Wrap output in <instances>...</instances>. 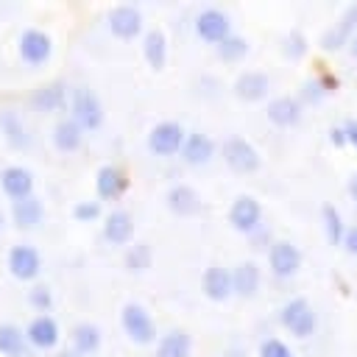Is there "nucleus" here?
<instances>
[{"mask_svg":"<svg viewBox=\"0 0 357 357\" xmlns=\"http://www.w3.org/2000/svg\"><path fill=\"white\" fill-rule=\"evenodd\" d=\"M70 117L84 128V131H95L103 126V100L95 89L89 86H75L70 89Z\"/></svg>","mask_w":357,"mask_h":357,"instance_id":"f257e3e1","label":"nucleus"},{"mask_svg":"<svg viewBox=\"0 0 357 357\" xmlns=\"http://www.w3.org/2000/svg\"><path fill=\"white\" fill-rule=\"evenodd\" d=\"M120 326L126 332V337L137 346H151L156 343V324L148 312V307L137 304V301H126L120 310Z\"/></svg>","mask_w":357,"mask_h":357,"instance_id":"f03ea898","label":"nucleus"},{"mask_svg":"<svg viewBox=\"0 0 357 357\" xmlns=\"http://www.w3.org/2000/svg\"><path fill=\"white\" fill-rule=\"evenodd\" d=\"M187 134L190 131L178 120H159L156 126H151L145 145L153 156H176V153H181Z\"/></svg>","mask_w":357,"mask_h":357,"instance_id":"7ed1b4c3","label":"nucleus"},{"mask_svg":"<svg viewBox=\"0 0 357 357\" xmlns=\"http://www.w3.org/2000/svg\"><path fill=\"white\" fill-rule=\"evenodd\" d=\"M279 324H282L293 337L304 340V337H310V335L315 332L318 318H315L312 304H310L307 298L296 296V298H290V301L282 304V310H279Z\"/></svg>","mask_w":357,"mask_h":357,"instance_id":"20e7f679","label":"nucleus"},{"mask_svg":"<svg viewBox=\"0 0 357 357\" xmlns=\"http://www.w3.org/2000/svg\"><path fill=\"white\" fill-rule=\"evenodd\" d=\"M192 28H195V36H198L201 42L215 45V47L231 36V20H229V14H226L223 8H215V6L201 8V11L195 14Z\"/></svg>","mask_w":357,"mask_h":357,"instance_id":"39448f33","label":"nucleus"},{"mask_svg":"<svg viewBox=\"0 0 357 357\" xmlns=\"http://www.w3.org/2000/svg\"><path fill=\"white\" fill-rule=\"evenodd\" d=\"M17 53L25 64L39 67V64L50 61V56H53V36L42 28H25L17 36Z\"/></svg>","mask_w":357,"mask_h":357,"instance_id":"423d86ee","label":"nucleus"},{"mask_svg":"<svg viewBox=\"0 0 357 357\" xmlns=\"http://www.w3.org/2000/svg\"><path fill=\"white\" fill-rule=\"evenodd\" d=\"M220 156H223V162H226L234 173H254V170H259V165H262L259 151H257L245 137H229V139H223Z\"/></svg>","mask_w":357,"mask_h":357,"instance_id":"0eeeda50","label":"nucleus"},{"mask_svg":"<svg viewBox=\"0 0 357 357\" xmlns=\"http://www.w3.org/2000/svg\"><path fill=\"white\" fill-rule=\"evenodd\" d=\"M301 262H304V257H301V251H298L296 243H290V240H273L268 245V268H271V273L276 279L296 276L301 271Z\"/></svg>","mask_w":357,"mask_h":357,"instance_id":"6e6552de","label":"nucleus"},{"mask_svg":"<svg viewBox=\"0 0 357 357\" xmlns=\"http://www.w3.org/2000/svg\"><path fill=\"white\" fill-rule=\"evenodd\" d=\"M6 268L17 282H33L42 273V254L28 243L11 245L6 257Z\"/></svg>","mask_w":357,"mask_h":357,"instance_id":"1a4fd4ad","label":"nucleus"},{"mask_svg":"<svg viewBox=\"0 0 357 357\" xmlns=\"http://www.w3.org/2000/svg\"><path fill=\"white\" fill-rule=\"evenodd\" d=\"M229 223L240 234H254L262 226V204L248 192L237 195L229 206Z\"/></svg>","mask_w":357,"mask_h":357,"instance_id":"9d476101","label":"nucleus"},{"mask_svg":"<svg viewBox=\"0 0 357 357\" xmlns=\"http://www.w3.org/2000/svg\"><path fill=\"white\" fill-rule=\"evenodd\" d=\"M106 25H109V31H112L117 39H134V36L142 33L145 20H142V11H139L137 6H131V3H117V6H112V8L106 11Z\"/></svg>","mask_w":357,"mask_h":357,"instance_id":"9b49d317","label":"nucleus"},{"mask_svg":"<svg viewBox=\"0 0 357 357\" xmlns=\"http://www.w3.org/2000/svg\"><path fill=\"white\" fill-rule=\"evenodd\" d=\"M25 337H28V346H33V349H39V351H50V349L59 346L61 329H59V324H56L53 315L42 312V315H33V318L28 321Z\"/></svg>","mask_w":357,"mask_h":357,"instance_id":"f8f14e48","label":"nucleus"},{"mask_svg":"<svg viewBox=\"0 0 357 357\" xmlns=\"http://www.w3.org/2000/svg\"><path fill=\"white\" fill-rule=\"evenodd\" d=\"M201 293L209 301H226L229 296H234V284H231V268H223L218 262L206 265L201 273Z\"/></svg>","mask_w":357,"mask_h":357,"instance_id":"ddd939ff","label":"nucleus"},{"mask_svg":"<svg viewBox=\"0 0 357 357\" xmlns=\"http://www.w3.org/2000/svg\"><path fill=\"white\" fill-rule=\"evenodd\" d=\"M67 103H70L67 84L59 81V78H53V81H47V84H39V86L31 92V106H33L36 112H45V114L61 112Z\"/></svg>","mask_w":357,"mask_h":357,"instance_id":"4468645a","label":"nucleus"},{"mask_svg":"<svg viewBox=\"0 0 357 357\" xmlns=\"http://www.w3.org/2000/svg\"><path fill=\"white\" fill-rule=\"evenodd\" d=\"M0 187L11 201H22L33 195V173L25 165H8L0 170Z\"/></svg>","mask_w":357,"mask_h":357,"instance_id":"2eb2a0df","label":"nucleus"},{"mask_svg":"<svg viewBox=\"0 0 357 357\" xmlns=\"http://www.w3.org/2000/svg\"><path fill=\"white\" fill-rule=\"evenodd\" d=\"M128 190V173L117 165H100L95 173V192L100 201H117Z\"/></svg>","mask_w":357,"mask_h":357,"instance_id":"dca6fc26","label":"nucleus"},{"mask_svg":"<svg viewBox=\"0 0 357 357\" xmlns=\"http://www.w3.org/2000/svg\"><path fill=\"white\" fill-rule=\"evenodd\" d=\"M301 112H304V103H301L298 98H293V95H276V98H271L268 106H265L268 120H271L273 126H279V128L296 126V123L301 120Z\"/></svg>","mask_w":357,"mask_h":357,"instance_id":"f3484780","label":"nucleus"},{"mask_svg":"<svg viewBox=\"0 0 357 357\" xmlns=\"http://www.w3.org/2000/svg\"><path fill=\"white\" fill-rule=\"evenodd\" d=\"M0 134H3V139H6L14 151H28V148L33 145L31 128L25 126L22 114H17L14 109H3V112H0Z\"/></svg>","mask_w":357,"mask_h":357,"instance_id":"a211bd4d","label":"nucleus"},{"mask_svg":"<svg viewBox=\"0 0 357 357\" xmlns=\"http://www.w3.org/2000/svg\"><path fill=\"white\" fill-rule=\"evenodd\" d=\"M271 92V78L262 70H245L234 78V95L245 103H257Z\"/></svg>","mask_w":357,"mask_h":357,"instance_id":"6ab92c4d","label":"nucleus"},{"mask_svg":"<svg viewBox=\"0 0 357 357\" xmlns=\"http://www.w3.org/2000/svg\"><path fill=\"white\" fill-rule=\"evenodd\" d=\"M178 156H181L184 165L201 167V165L212 162V156H215V139H212L209 134H204V131H190Z\"/></svg>","mask_w":357,"mask_h":357,"instance_id":"aec40b11","label":"nucleus"},{"mask_svg":"<svg viewBox=\"0 0 357 357\" xmlns=\"http://www.w3.org/2000/svg\"><path fill=\"white\" fill-rule=\"evenodd\" d=\"M103 237L112 245H131L134 237V218L128 209H112L103 218Z\"/></svg>","mask_w":357,"mask_h":357,"instance_id":"412c9836","label":"nucleus"},{"mask_svg":"<svg viewBox=\"0 0 357 357\" xmlns=\"http://www.w3.org/2000/svg\"><path fill=\"white\" fill-rule=\"evenodd\" d=\"M262 282V271L254 259H243L231 268V284H234V296L240 298H254Z\"/></svg>","mask_w":357,"mask_h":357,"instance_id":"4be33fe9","label":"nucleus"},{"mask_svg":"<svg viewBox=\"0 0 357 357\" xmlns=\"http://www.w3.org/2000/svg\"><path fill=\"white\" fill-rule=\"evenodd\" d=\"M50 139H53L56 151H61V153H75V151L81 148V142H84V128L67 114V117H59V120L53 123Z\"/></svg>","mask_w":357,"mask_h":357,"instance_id":"5701e85b","label":"nucleus"},{"mask_svg":"<svg viewBox=\"0 0 357 357\" xmlns=\"http://www.w3.org/2000/svg\"><path fill=\"white\" fill-rule=\"evenodd\" d=\"M165 204H167V209H170L173 215H178V218H190V215H195V212L201 209L198 192H195L190 184H181V181L173 184V187H167Z\"/></svg>","mask_w":357,"mask_h":357,"instance_id":"b1692460","label":"nucleus"},{"mask_svg":"<svg viewBox=\"0 0 357 357\" xmlns=\"http://www.w3.org/2000/svg\"><path fill=\"white\" fill-rule=\"evenodd\" d=\"M142 56H145L151 70H156V73L165 70V64H167V36H165L162 28H148L142 33Z\"/></svg>","mask_w":357,"mask_h":357,"instance_id":"393cba45","label":"nucleus"},{"mask_svg":"<svg viewBox=\"0 0 357 357\" xmlns=\"http://www.w3.org/2000/svg\"><path fill=\"white\" fill-rule=\"evenodd\" d=\"M42 218H45V206H42V201L36 195L22 198V201H11V223L17 229L31 231V229H36L42 223Z\"/></svg>","mask_w":357,"mask_h":357,"instance_id":"a878e982","label":"nucleus"},{"mask_svg":"<svg viewBox=\"0 0 357 357\" xmlns=\"http://www.w3.org/2000/svg\"><path fill=\"white\" fill-rule=\"evenodd\" d=\"M70 340H73V349H75L78 354L89 357V354H95V351L100 349L103 332H100V326L92 324V321H78V324L73 326V332H70Z\"/></svg>","mask_w":357,"mask_h":357,"instance_id":"bb28decb","label":"nucleus"},{"mask_svg":"<svg viewBox=\"0 0 357 357\" xmlns=\"http://www.w3.org/2000/svg\"><path fill=\"white\" fill-rule=\"evenodd\" d=\"M192 354V337L184 329H170L156 340L153 357H190Z\"/></svg>","mask_w":357,"mask_h":357,"instance_id":"cd10ccee","label":"nucleus"},{"mask_svg":"<svg viewBox=\"0 0 357 357\" xmlns=\"http://www.w3.org/2000/svg\"><path fill=\"white\" fill-rule=\"evenodd\" d=\"M0 351L6 357H25L28 351L25 329H20L17 324H0Z\"/></svg>","mask_w":357,"mask_h":357,"instance_id":"c85d7f7f","label":"nucleus"},{"mask_svg":"<svg viewBox=\"0 0 357 357\" xmlns=\"http://www.w3.org/2000/svg\"><path fill=\"white\" fill-rule=\"evenodd\" d=\"M321 223H324V234L332 245H343V237H346V223L340 218V212L332 206V204H324L321 206Z\"/></svg>","mask_w":357,"mask_h":357,"instance_id":"c756f323","label":"nucleus"},{"mask_svg":"<svg viewBox=\"0 0 357 357\" xmlns=\"http://www.w3.org/2000/svg\"><path fill=\"white\" fill-rule=\"evenodd\" d=\"M123 262H126V271H131V273H142V271L151 268V262H153V251H151L148 243H131V245L126 248Z\"/></svg>","mask_w":357,"mask_h":357,"instance_id":"7c9ffc66","label":"nucleus"},{"mask_svg":"<svg viewBox=\"0 0 357 357\" xmlns=\"http://www.w3.org/2000/svg\"><path fill=\"white\" fill-rule=\"evenodd\" d=\"M218 59H223V61H240V59H245L248 56V39L245 36H240V33H231L226 42H220L218 47Z\"/></svg>","mask_w":357,"mask_h":357,"instance_id":"2f4dec72","label":"nucleus"},{"mask_svg":"<svg viewBox=\"0 0 357 357\" xmlns=\"http://www.w3.org/2000/svg\"><path fill=\"white\" fill-rule=\"evenodd\" d=\"M321 47L326 50V53H335V50H340V47H346L349 42H351V33L340 25V22H335V25H329L324 33H321Z\"/></svg>","mask_w":357,"mask_h":357,"instance_id":"473e14b6","label":"nucleus"},{"mask_svg":"<svg viewBox=\"0 0 357 357\" xmlns=\"http://www.w3.org/2000/svg\"><path fill=\"white\" fill-rule=\"evenodd\" d=\"M28 304L42 315V312H47L50 307H53V293H50V287L47 284H33L31 290H28Z\"/></svg>","mask_w":357,"mask_h":357,"instance_id":"72a5a7b5","label":"nucleus"},{"mask_svg":"<svg viewBox=\"0 0 357 357\" xmlns=\"http://www.w3.org/2000/svg\"><path fill=\"white\" fill-rule=\"evenodd\" d=\"M73 218L78 223H92L100 218V201H75L73 206Z\"/></svg>","mask_w":357,"mask_h":357,"instance_id":"f704fd0d","label":"nucleus"},{"mask_svg":"<svg viewBox=\"0 0 357 357\" xmlns=\"http://www.w3.org/2000/svg\"><path fill=\"white\" fill-rule=\"evenodd\" d=\"M259 357H296L293 349L279 337H265L259 343Z\"/></svg>","mask_w":357,"mask_h":357,"instance_id":"c9c22d12","label":"nucleus"},{"mask_svg":"<svg viewBox=\"0 0 357 357\" xmlns=\"http://www.w3.org/2000/svg\"><path fill=\"white\" fill-rule=\"evenodd\" d=\"M282 50H284V56H290V59H298V56H304V50H307V36H304L301 31H293V33L284 39Z\"/></svg>","mask_w":357,"mask_h":357,"instance_id":"e433bc0d","label":"nucleus"},{"mask_svg":"<svg viewBox=\"0 0 357 357\" xmlns=\"http://www.w3.org/2000/svg\"><path fill=\"white\" fill-rule=\"evenodd\" d=\"M324 86H321V81L318 78H310V81H304L301 84V92H298V100L301 103H318L321 98H324Z\"/></svg>","mask_w":357,"mask_h":357,"instance_id":"4c0bfd02","label":"nucleus"},{"mask_svg":"<svg viewBox=\"0 0 357 357\" xmlns=\"http://www.w3.org/2000/svg\"><path fill=\"white\" fill-rule=\"evenodd\" d=\"M351 36L357 33V3H349L346 8H343V14H340V20H337Z\"/></svg>","mask_w":357,"mask_h":357,"instance_id":"58836bf2","label":"nucleus"},{"mask_svg":"<svg viewBox=\"0 0 357 357\" xmlns=\"http://www.w3.org/2000/svg\"><path fill=\"white\" fill-rule=\"evenodd\" d=\"M343 248H346L349 254H354V257H357V226H349V229H346V237H343Z\"/></svg>","mask_w":357,"mask_h":357,"instance_id":"ea45409f","label":"nucleus"},{"mask_svg":"<svg viewBox=\"0 0 357 357\" xmlns=\"http://www.w3.org/2000/svg\"><path fill=\"white\" fill-rule=\"evenodd\" d=\"M343 131H346V142L357 148V120H354V117H349V120L343 123Z\"/></svg>","mask_w":357,"mask_h":357,"instance_id":"a19ab883","label":"nucleus"},{"mask_svg":"<svg viewBox=\"0 0 357 357\" xmlns=\"http://www.w3.org/2000/svg\"><path fill=\"white\" fill-rule=\"evenodd\" d=\"M329 139H332V145H346V131H343V126H332V128H329Z\"/></svg>","mask_w":357,"mask_h":357,"instance_id":"79ce46f5","label":"nucleus"},{"mask_svg":"<svg viewBox=\"0 0 357 357\" xmlns=\"http://www.w3.org/2000/svg\"><path fill=\"white\" fill-rule=\"evenodd\" d=\"M318 81H321V86H324L326 92H335V89H337V78H335L332 73H324Z\"/></svg>","mask_w":357,"mask_h":357,"instance_id":"37998d69","label":"nucleus"},{"mask_svg":"<svg viewBox=\"0 0 357 357\" xmlns=\"http://www.w3.org/2000/svg\"><path fill=\"white\" fill-rule=\"evenodd\" d=\"M349 195L354 198V204H357V170L351 173V178H349Z\"/></svg>","mask_w":357,"mask_h":357,"instance_id":"c03bdc74","label":"nucleus"},{"mask_svg":"<svg viewBox=\"0 0 357 357\" xmlns=\"http://www.w3.org/2000/svg\"><path fill=\"white\" fill-rule=\"evenodd\" d=\"M53 357H84V354H78L75 349H61V351H56Z\"/></svg>","mask_w":357,"mask_h":357,"instance_id":"a18cd8bd","label":"nucleus"},{"mask_svg":"<svg viewBox=\"0 0 357 357\" xmlns=\"http://www.w3.org/2000/svg\"><path fill=\"white\" fill-rule=\"evenodd\" d=\"M349 53L357 59V33H354V36H351V42H349Z\"/></svg>","mask_w":357,"mask_h":357,"instance_id":"49530a36","label":"nucleus"},{"mask_svg":"<svg viewBox=\"0 0 357 357\" xmlns=\"http://www.w3.org/2000/svg\"><path fill=\"white\" fill-rule=\"evenodd\" d=\"M6 229V215H3V209H0V231Z\"/></svg>","mask_w":357,"mask_h":357,"instance_id":"de8ad7c7","label":"nucleus"}]
</instances>
